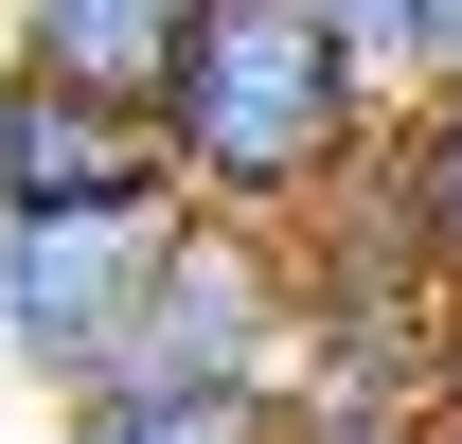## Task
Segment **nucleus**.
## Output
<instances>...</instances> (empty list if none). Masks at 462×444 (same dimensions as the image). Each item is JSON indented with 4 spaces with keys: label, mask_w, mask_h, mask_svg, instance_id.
<instances>
[{
    "label": "nucleus",
    "mask_w": 462,
    "mask_h": 444,
    "mask_svg": "<svg viewBox=\"0 0 462 444\" xmlns=\"http://www.w3.org/2000/svg\"><path fill=\"white\" fill-rule=\"evenodd\" d=\"M320 18H338L356 54H374V71H392V89H409V36H427V0H320Z\"/></svg>",
    "instance_id": "obj_7"
},
{
    "label": "nucleus",
    "mask_w": 462,
    "mask_h": 444,
    "mask_svg": "<svg viewBox=\"0 0 462 444\" xmlns=\"http://www.w3.org/2000/svg\"><path fill=\"white\" fill-rule=\"evenodd\" d=\"M178 231H196V196H143V214H36L0 231V338L36 356V374L89 409V374L125 356V320H143V284L178 267Z\"/></svg>",
    "instance_id": "obj_2"
},
{
    "label": "nucleus",
    "mask_w": 462,
    "mask_h": 444,
    "mask_svg": "<svg viewBox=\"0 0 462 444\" xmlns=\"http://www.w3.org/2000/svg\"><path fill=\"white\" fill-rule=\"evenodd\" d=\"M427 89H462V0H427V36H409V107Z\"/></svg>",
    "instance_id": "obj_8"
},
{
    "label": "nucleus",
    "mask_w": 462,
    "mask_h": 444,
    "mask_svg": "<svg viewBox=\"0 0 462 444\" xmlns=\"http://www.w3.org/2000/svg\"><path fill=\"white\" fill-rule=\"evenodd\" d=\"M143 196H178V143L143 107H89V89L0 71V231H36V214H143Z\"/></svg>",
    "instance_id": "obj_3"
},
{
    "label": "nucleus",
    "mask_w": 462,
    "mask_h": 444,
    "mask_svg": "<svg viewBox=\"0 0 462 444\" xmlns=\"http://www.w3.org/2000/svg\"><path fill=\"white\" fill-rule=\"evenodd\" d=\"M196 18H214V0H18V71H36V89H89V107H143V125H161L178 54H196Z\"/></svg>",
    "instance_id": "obj_4"
},
{
    "label": "nucleus",
    "mask_w": 462,
    "mask_h": 444,
    "mask_svg": "<svg viewBox=\"0 0 462 444\" xmlns=\"http://www.w3.org/2000/svg\"><path fill=\"white\" fill-rule=\"evenodd\" d=\"M445 427H462V356H445Z\"/></svg>",
    "instance_id": "obj_9"
},
{
    "label": "nucleus",
    "mask_w": 462,
    "mask_h": 444,
    "mask_svg": "<svg viewBox=\"0 0 462 444\" xmlns=\"http://www.w3.org/2000/svg\"><path fill=\"white\" fill-rule=\"evenodd\" d=\"M71 444H302L285 409H71Z\"/></svg>",
    "instance_id": "obj_6"
},
{
    "label": "nucleus",
    "mask_w": 462,
    "mask_h": 444,
    "mask_svg": "<svg viewBox=\"0 0 462 444\" xmlns=\"http://www.w3.org/2000/svg\"><path fill=\"white\" fill-rule=\"evenodd\" d=\"M409 196H427V249H445V302H462V89L409 107Z\"/></svg>",
    "instance_id": "obj_5"
},
{
    "label": "nucleus",
    "mask_w": 462,
    "mask_h": 444,
    "mask_svg": "<svg viewBox=\"0 0 462 444\" xmlns=\"http://www.w3.org/2000/svg\"><path fill=\"white\" fill-rule=\"evenodd\" d=\"M161 143H178V196L231 231H320L374 143H392V71L356 54L320 0H214L196 54L161 89Z\"/></svg>",
    "instance_id": "obj_1"
}]
</instances>
